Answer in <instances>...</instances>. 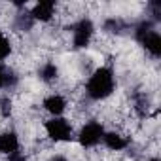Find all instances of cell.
<instances>
[{
  "mask_svg": "<svg viewBox=\"0 0 161 161\" xmlns=\"http://www.w3.org/2000/svg\"><path fill=\"white\" fill-rule=\"evenodd\" d=\"M116 87V80H114V72L108 66H101L93 72V76L87 82V95L93 101H103L106 97H110L114 93Z\"/></svg>",
  "mask_w": 161,
  "mask_h": 161,
  "instance_id": "cell-1",
  "label": "cell"
},
{
  "mask_svg": "<svg viewBox=\"0 0 161 161\" xmlns=\"http://www.w3.org/2000/svg\"><path fill=\"white\" fill-rule=\"evenodd\" d=\"M4 82H6V70L0 66V87H4Z\"/></svg>",
  "mask_w": 161,
  "mask_h": 161,
  "instance_id": "cell-16",
  "label": "cell"
},
{
  "mask_svg": "<svg viewBox=\"0 0 161 161\" xmlns=\"http://www.w3.org/2000/svg\"><path fill=\"white\" fill-rule=\"evenodd\" d=\"M8 161H29L23 153H19V152H14V153H10L8 155Z\"/></svg>",
  "mask_w": 161,
  "mask_h": 161,
  "instance_id": "cell-15",
  "label": "cell"
},
{
  "mask_svg": "<svg viewBox=\"0 0 161 161\" xmlns=\"http://www.w3.org/2000/svg\"><path fill=\"white\" fill-rule=\"evenodd\" d=\"M19 148V138L15 133H2L0 135V152L10 155L14 152H17Z\"/></svg>",
  "mask_w": 161,
  "mask_h": 161,
  "instance_id": "cell-8",
  "label": "cell"
},
{
  "mask_svg": "<svg viewBox=\"0 0 161 161\" xmlns=\"http://www.w3.org/2000/svg\"><path fill=\"white\" fill-rule=\"evenodd\" d=\"M104 29L110 31V32H119V21L118 19H108L104 23Z\"/></svg>",
  "mask_w": 161,
  "mask_h": 161,
  "instance_id": "cell-14",
  "label": "cell"
},
{
  "mask_svg": "<svg viewBox=\"0 0 161 161\" xmlns=\"http://www.w3.org/2000/svg\"><path fill=\"white\" fill-rule=\"evenodd\" d=\"M44 108H46L49 114H53L55 118H59V116L64 112V108H66V101H64L61 95H49V97L44 101Z\"/></svg>",
  "mask_w": 161,
  "mask_h": 161,
  "instance_id": "cell-7",
  "label": "cell"
},
{
  "mask_svg": "<svg viewBox=\"0 0 161 161\" xmlns=\"http://www.w3.org/2000/svg\"><path fill=\"white\" fill-rule=\"evenodd\" d=\"M103 140H104L106 148L108 150H114V152H119V150H123L127 146V140L121 135H118V133H104Z\"/></svg>",
  "mask_w": 161,
  "mask_h": 161,
  "instance_id": "cell-9",
  "label": "cell"
},
{
  "mask_svg": "<svg viewBox=\"0 0 161 161\" xmlns=\"http://www.w3.org/2000/svg\"><path fill=\"white\" fill-rule=\"evenodd\" d=\"M153 29H152V21H142L138 27H136V31H135V36H136V40L138 42H142V38L148 34V32H152Z\"/></svg>",
  "mask_w": 161,
  "mask_h": 161,
  "instance_id": "cell-11",
  "label": "cell"
},
{
  "mask_svg": "<svg viewBox=\"0 0 161 161\" xmlns=\"http://www.w3.org/2000/svg\"><path fill=\"white\" fill-rule=\"evenodd\" d=\"M103 136H104V127L99 121H89L82 127V131L78 135V140L84 148H91V146L99 144L103 140Z\"/></svg>",
  "mask_w": 161,
  "mask_h": 161,
  "instance_id": "cell-3",
  "label": "cell"
},
{
  "mask_svg": "<svg viewBox=\"0 0 161 161\" xmlns=\"http://www.w3.org/2000/svg\"><path fill=\"white\" fill-rule=\"evenodd\" d=\"M40 78L44 80V82H51V80H55L57 78V74H59V68L53 64V63H46V64H42V68H40Z\"/></svg>",
  "mask_w": 161,
  "mask_h": 161,
  "instance_id": "cell-10",
  "label": "cell"
},
{
  "mask_svg": "<svg viewBox=\"0 0 161 161\" xmlns=\"http://www.w3.org/2000/svg\"><path fill=\"white\" fill-rule=\"evenodd\" d=\"M93 23L89 19H82L76 27H74V47H86L93 36Z\"/></svg>",
  "mask_w": 161,
  "mask_h": 161,
  "instance_id": "cell-4",
  "label": "cell"
},
{
  "mask_svg": "<svg viewBox=\"0 0 161 161\" xmlns=\"http://www.w3.org/2000/svg\"><path fill=\"white\" fill-rule=\"evenodd\" d=\"M46 133L51 140L55 142H64V140H70V135H72V125L68 123V119L64 118H53L46 123Z\"/></svg>",
  "mask_w": 161,
  "mask_h": 161,
  "instance_id": "cell-2",
  "label": "cell"
},
{
  "mask_svg": "<svg viewBox=\"0 0 161 161\" xmlns=\"http://www.w3.org/2000/svg\"><path fill=\"white\" fill-rule=\"evenodd\" d=\"M150 161H159V159H157V157H153V159H150Z\"/></svg>",
  "mask_w": 161,
  "mask_h": 161,
  "instance_id": "cell-18",
  "label": "cell"
},
{
  "mask_svg": "<svg viewBox=\"0 0 161 161\" xmlns=\"http://www.w3.org/2000/svg\"><path fill=\"white\" fill-rule=\"evenodd\" d=\"M49 161H66V157H64V155H53Z\"/></svg>",
  "mask_w": 161,
  "mask_h": 161,
  "instance_id": "cell-17",
  "label": "cell"
},
{
  "mask_svg": "<svg viewBox=\"0 0 161 161\" xmlns=\"http://www.w3.org/2000/svg\"><path fill=\"white\" fill-rule=\"evenodd\" d=\"M10 53H12V44H10V40L0 34V61H4Z\"/></svg>",
  "mask_w": 161,
  "mask_h": 161,
  "instance_id": "cell-12",
  "label": "cell"
},
{
  "mask_svg": "<svg viewBox=\"0 0 161 161\" xmlns=\"http://www.w3.org/2000/svg\"><path fill=\"white\" fill-rule=\"evenodd\" d=\"M53 14H55V2H51V0H42L31 12L32 19H38V21H49Z\"/></svg>",
  "mask_w": 161,
  "mask_h": 161,
  "instance_id": "cell-5",
  "label": "cell"
},
{
  "mask_svg": "<svg viewBox=\"0 0 161 161\" xmlns=\"http://www.w3.org/2000/svg\"><path fill=\"white\" fill-rule=\"evenodd\" d=\"M142 46L146 47V51H150L153 57H159L161 55V36L157 31H152L148 32L144 38H142Z\"/></svg>",
  "mask_w": 161,
  "mask_h": 161,
  "instance_id": "cell-6",
  "label": "cell"
},
{
  "mask_svg": "<svg viewBox=\"0 0 161 161\" xmlns=\"http://www.w3.org/2000/svg\"><path fill=\"white\" fill-rule=\"evenodd\" d=\"M0 112H2V116H10V112H12V101L10 99H2L0 101Z\"/></svg>",
  "mask_w": 161,
  "mask_h": 161,
  "instance_id": "cell-13",
  "label": "cell"
}]
</instances>
